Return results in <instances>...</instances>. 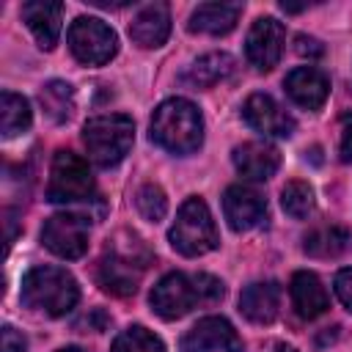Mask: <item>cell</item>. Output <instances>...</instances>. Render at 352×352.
<instances>
[{
  "label": "cell",
  "instance_id": "cell-1",
  "mask_svg": "<svg viewBox=\"0 0 352 352\" xmlns=\"http://www.w3.org/2000/svg\"><path fill=\"white\" fill-rule=\"evenodd\" d=\"M226 294V286L220 278L209 275V272H168L165 278L157 280V286L151 289V308L157 316L173 322L187 316L192 308L198 305H212Z\"/></svg>",
  "mask_w": 352,
  "mask_h": 352
},
{
  "label": "cell",
  "instance_id": "cell-2",
  "mask_svg": "<svg viewBox=\"0 0 352 352\" xmlns=\"http://www.w3.org/2000/svg\"><path fill=\"white\" fill-rule=\"evenodd\" d=\"M148 264H151V253L146 242L138 234L121 231L113 239H107V248L99 258V267H96L99 286L116 297H129L138 292Z\"/></svg>",
  "mask_w": 352,
  "mask_h": 352
},
{
  "label": "cell",
  "instance_id": "cell-3",
  "mask_svg": "<svg viewBox=\"0 0 352 352\" xmlns=\"http://www.w3.org/2000/svg\"><path fill=\"white\" fill-rule=\"evenodd\" d=\"M151 140L170 154H192L204 143V116L182 96L165 99L151 116Z\"/></svg>",
  "mask_w": 352,
  "mask_h": 352
},
{
  "label": "cell",
  "instance_id": "cell-4",
  "mask_svg": "<svg viewBox=\"0 0 352 352\" xmlns=\"http://www.w3.org/2000/svg\"><path fill=\"white\" fill-rule=\"evenodd\" d=\"M22 302L47 316L69 314L80 300V286L72 272L63 267L41 264L22 275Z\"/></svg>",
  "mask_w": 352,
  "mask_h": 352
},
{
  "label": "cell",
  "instance_id": "cell-5",
  "mask_svg": "<svg viewBox=\"0 0 352 352\" xmlns=\"http://www.w3.org/2000/svg\"><path fill=\"white\" fill-rule=\"evenodd\" d=\"M132 140H135V124L124 113L96 116V118L85 121V126H82L85 151L99 168L118 165L129 154Z\"/></svg>",
  "mask_w": 352,
  "mask_h": 352
},
{
  "label": "cell",
  "instance_id": "cell-6",
  "mask_svg": "<svg viewBox=\"0 0 352 352\" xmlns=\"http://www.w3.org/2000/svg\"><path fill=\"white\" fill-rule=\"evenodd\" d=\"M168 239L173 245V250H179L182 256H204L209 250L217 248V226L212 220V212L206 206L204 198L198 195H190L179 212H176V220L168 231Z\"/></svg>",
  "mask_w": 352,
  "mask_h": 352
},
{
  "label": "cell",
  "instance_id": "cell-7",
  "mask_svg": "<svg viewBox=\"0 0 352 352\" xmlns=\"http://www.w3.org/2000/svg\"><path fill=\"white\" fill-rule=\"evenodd\" d=\"M96 190L94 173L82 157L74 151H58L50 165V182H47V201L50 204H77L91 201Z\"/></svg>",
  "mask_w": 352,
  "mask_h": 352
},
{
  "label": "cell",
  "instance_id": "cell-8",
  "mask_svg": "<svg viewBox=\"0 0 352 352\" xmlns=\"http://www.w3.org/2000/svg\"><path fill=\"white\" fill-rule=\"evenodd\" d=\"M69 50L82 66H104L118 52V36L96 16H77L69 28Z\"/></svg>",
  "mask_w": 352,
  "mask_h": 352
},
{
  "label": "cell",
  "instance_id": "cell-9",
  "mask_svg": "<svg viewBox=\"0 0 352 352\" xmlns=\"http://www.w3.org/2000/svg\"><path fill=\"white\" fill-rule=\"evenodd\" d=\"M88 220L74 212H58L52 214L41 228V242L50 253L60 258H80L88 250Z\"/></svg>",
  "mask_w": 352,
  "mask_h": 352
},
{
  "label": "cell",
  "instance_id": "cell-10",
  "mask_svg": "<svg viewBox=\"0 0 352 352\" xmlns=\"http://www.w3.org/2000/svg\"><path fill=\"white\" fill-rule=\"evenodd\" d=\"M242 338L234 324L223 316L198 319L179 344V352H242Z\"/></svg>",
  "mask_w": 352,
  "mask_h": 352
},
{
  "label": "cell",
  "instance_id": "cell-11",
  "mask_svg": "<svg viewBox=\"0 0 352 352\" xmlns=\"http://www.w3.org/2000/svg\"><path fill=\"white\" fill-rule=\"evenodd\" d=\"M286 30L275 16H258L245 38V55L258 72H270L283 55Z\"/></svg>",
  "mask_w": 352,
  "mask_h": 352
},
{
  "label": "cell",
  "instance_id": "cell-12",
  "mask_svg": "<svg viewBox=\"0 0 352 352\" xmlns=\"http://www.w3.org/2000/svg\"><path fill=\"white\" fill-rule=\"evenodd\" d=\"M242 118L250 129L267 138H289L294 132V118L270 94H253L242 104Z\"/></svg>",
  "mask_w": 352,
  "mask_h": 352
},
{
  "label": "cell",
  "instance_id": "cell-13",
  "mask_svg": "<svg viewBox=\"0 0 352 352\" xmlns=\"http://www.w3.org/2000/svg\"><path fill=\"white\" fill-rule=\"evenodd\" d=\"M223 214L234 231H250L267 220V201L253 187L231 184L223 192Z\"/></svg>",
  "mask_w": 352,
  "mask_h": 352
},
{
  "label": "cell",
  "instance_id": "cell-14",
  "mask_svg": "<svg viewBox=\"0 0 352 352\" xmlns=\"http://www.w3.org/2000/svg\"><path fill=\"white\" fill-rule=\"evenodd\" d=\"M283 88L289 94V99L305 110H319L327 102L330 94V80L322 69L316 66H297L286 74Z\"/></svg>",
  "mask_w": 352,
  "mask_h": 352
},
{
  "label": "cell",
  "instance_id": "cell-15",
  "mask_svg": "<svg viewBox=\"0 0 352 352\" xmlns=\"http://www.w3.org/2000/svg\"><path fill=\"white\" fill-rule=\"evenodd\" d=\"M231 160H234V168L239 170V176L250 179V182H267L280 168V151L267 140H248V143L236 146Z\"/></svg>",
  "mask_w": 352,
  "mask_h": 352
},
{
  "label": "cell",
  "instance_id": "cell-16",
  "mask_svg": "<svg viewBox=\"0 0 352 352\" xmlns=\"http://www.w3.org/2000/svg\"><path fill=\"white\" fill-rule=\"evenodd\" d=\"M22 19L30 28L33 38L41 50H52L60 38L63 22V3L58 0H30L22 6Z\"/></svg>",
  "mask_w": 352,
  "mask_h": 352
},
{
  "label": "cell",
  "instance_id": "cell-17",
  "mask_svg": "<svg viewBox=\"0 0 352 352\" xmlns=\"http://www.w3.org/2000/svg\"><path fill=\"white\" fill-rule=\"evenodd\" d=\"M239 311L253 324H270L280 311V283L275 280H256L242 289Z\"/></svg>",
  "mask_w": 352,
  "mask_h": 352
},
{
  "label": "cell",
  "instance_id": "cell-18",
  "mask_svg": "<svg viewBox=\"0 0 352 352\" xmlns=\"http://www.w3.org/2000/svg\"><path fill=\"white\" fill-rule=\"evenodd\" d=\"M168 36H170V11L165 3L146 6L129 22V38L138 47H146V50L162 47L168 41Z\"/></svg>",
  "mask_w": 352,
  "mask_h": 352
},
{
  "label": "cell",
  "instance_id": "cell-19",
  "mask_svg": "<svg viewBox=\"0 0 352 352\" xmlns=\"http://www.w3.org/2000/svg\"><path fill=\"white\" fill-rule=\"evenodd\" d=\"M289 294H292V308L297 311L300 319L311 322L330 308L327 289L322 286V280L314 272H294L292 283H289Z\"/></svg>",
  "mask_w": 352,
  "mask_h": 352
},
{
  "label": "cell",
  "instance_id": "cell-20",
  "mask_svg": "<svg viewBox=\"0 0 352 352\" xmlns=\"http://www.w3.org/2000/svg\"><path fill=\"white\" fill-rule=\"evenodd\" d=\"M242 14L239 3H201L192 14L187 28L192 33H206V36H226L236 28V19Z\"/></svg>",
  "mask_w": 352,
  "mask_h": 352
},
{
  "label": "cell",
  "instance_id": "cell-21",
  "mask_svg": "<svg viewBox=\"0 0 352 352\" xmlns=\"http://www.w3.org/2000/svg\"><path fill=\"white\" fill-rule=\"evenodd\" d=\"M349 242H352L349 228L330 223V226H316V228H311V231L302 236V250H305L308 256H314V258H336V256H341V253L349 248Z\"/></svg>",
  "mask_w": 352,
  "mask_h": 352
},
{
  "label": "cell",
  "instance_id": "cell-22",
  "mask_svg": "<svg viewBox=\"0 0 352 352\" xmlns=\"http://www.w3.org/2000/svg\"><path fill=\"white\" fill-rule=\"evenodd\" d=\"M231 72H234V58L228 52H206L184 72V82L192 88H212L214 82L226 80Z\"/></svg>",
  "mask_w": 352,
  "mask_h": 352
},
{
  "label": "cell",
  "instance_id": "cell-23",
  "mask_svg": "<svg viewBox=\"0 0 352 352\" xmlns=\"http://www.w3.org/2000/svg\"><path fill=\"white\" fill-rule=\"evenodd\" d=\"M30 121H33V113H30L28 99L14 94V91H3V96H0V129H3V138H16V135L28 132Z\"/></svg>",
  "mask_w": 352,
  "mask_h": 352
},
{
  "label": "cell",
  "instance_id": "cell-24",
  "mask_svg": "<svg viewBox=\"0 0 352 352\" xmlns=\"http://www.w3.org/2000/svg\"><path fill=\"white\" fill-rule=\"evenodd\" d=\"M38 102H41L44 113L50 116V121L63 124L74 113V88L69 82H63V80H50L38 91Z\"/></svg>",
  "mask_w": 352,
  "mask_h": 352
},
{
  "label": "cell",
  "instance_id": "cell-25",
  "mask_svg": "<svg viewBox=\"0 0 352 352\" xmlns=\"http://www.w3.org/2000/svg\"><path fill=\"white\" fill-rule=\"evenodd\" d=\"M110 352H165V344L148 327L132 324V327H126L116 336Z\"/></svg>",
  "mask_w": 352,
  "mask_h": 352
},
{
  "label": "cell",
  "instance_id": "cell-26",
  "mask_svg": "<svg viewBox=\"0 0 352 352\" xmlns=\"http://www.w3.org/2000/svg\"><path fill=\"white\" fill-rule=\"evenodd\" d=\"M280 206L294 220L308 217L314 212V190H311V184H305V182H289L280 190Z\"/></svg>",
  "mask_w": 352,
  "mask_h": 352
},
{
  "label": "cell",
  "instance_id": "cell-27",
  "mask_svg": "<svg viewBox=\"0 0 352 352\" xmlns=\"http://www.w3.org/2000/svg\"><path fill=\"white\" fill-rule=\"evenodd\" d=\"M135 206H138V212H140L143 220L160 223L165 217V212H168V198H165V192H162L160 184H143L135 192Z\"/></svg>",
  "mask_w": 352,
  "mask_h": 352
},
{
  "label": "cell",
  "instance_id": "cell-28",
  "mask_svg": "<svg viewBox=\"0 0 352 352\" xmlns=\"http://www.w3.org/2000/svg\"><path fill=\"white\" fill-rule=\"evenodd\" d=\"M333 289H336V297L344 302V308L352 311V267H346V270H341V272L336 275Z\"/></svg>",
  "mask_w": 352,
  "mask_h": 352
},
{
  "label": "cell",
  "instance_id": "cell-29",
  "mask_svg": "<svg viewBox=\"0 0 352 352\" xmlns=\"http://www.w3.org/2000/svg\"><path fill=\"white\" fill-rule=\"evenodd\" d=\"M341 162H352V110L341 116V140H338Z\"/></svg>",
  "mask_w": 352,
  "mask_h": 352
},
{
  "label": "cell",
  "instance_id": "cell-30",
  "mask_svg": "<svg viewBox=\"0 0 352 352\" xmlns=\"http://www.w3.org/2000/svg\"><path fill=\"white\" fill-rule=\"evenodd\" d=\"M3 352H28L25 336L16 327H11V324L3 327Z\"/></svg>",
  "mask_w": 352,
  "mask_h": 352
},
{
  "label": "cell",
  "instance_id": "cell-31",
  "mask_svg": "<svg viewBox=\"0 0 352 352\" xmlns=\"http://www.w3.org/2000/svg\"><path fill=\"white\" fill-rule=\"evenodd\" d=\"M110 324V316L104 314V311H99V308H94L91 314H85L80 322H77V330H82V327H88V330H94V333H102L104 327Z\"/></svg>",
  "mask_w": 352,
  "mask_h": 352
},
{
  "label": "cell",
  "instance_id": "cell-32",
  "mask_svg": "<svg viewBox=\"0 0 352 352\" xmlns=\"http://www.w3.org/2000/svg\"><path fill=\"white\" fill-rule=\"evenodd\" d=\"M294 50H297L300 55H308V58H319V55L324 52L322 41H316V38H311V36H297V38H294Z\"/></svg>",
  "mask_w": 352,
  "mask_h": 352
},
{
  "label": "cell",
  "instance_id": "cell-33",
  "mask_svg": "<svg viewBox=\"0 0 352 352\" xmlns=\"http://www.w3.org/2000/svg\"><path fill=\"white\" fill-rule=\"evenodd\" d=\"M272 352H297V349H294V346H286V344H278Z\"/></svg>",
  "mask_w": 352,
  "mask_h": 352
},
{
  "label": "cell",
  "instance_id": "cell-34",
  "mask_svg": "<svg viewBox=\"0 0 352 352\" xmlns=\"http://www.w3.org/2000/svg\"><path fill=\"white\" fill-rule=\"evenodd\" d=\"M58 352H85V349H80V346H63V349H58Z\"/></svg>",
  "mask_w": 352,
  "mask_h": 352
}]
</instances>
